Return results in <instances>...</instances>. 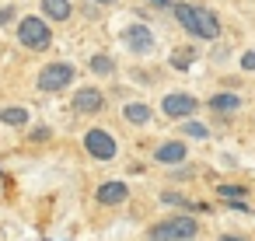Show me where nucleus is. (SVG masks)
<instances>
[{
    "mask_svg": "<svg viewBox=\"0 0 255 241\" xmlns=\"http://www.w3.org/2000/svg\"><path fill=\"white\" fill-rule=\"evenodd\" d=\"M98 4H109V0H98Z\"/></svg>",
    "mask_w": 255,
    "mask_h": 241,
    "instance_id": "nucleus-25",
    "label": "nucleus"
},
{
    "mask_svg": "<svg viewBox=\"0 0 255 241\" xmlns=\"http://www.w3.org/2000/svg\"><path fill=\"white\" fill-rule=\"evenodd\" d=\"M0 122H4V126H25L28 122V109H21V105L0 109Z\"/></svg>",
    "mask_w": 255,
    "mask_h": 241,
    "instance_id": "nucleus-13",
    "label": "nucleus"
},
{
    "mask_svg": "<svg viewBox=\"0 0 255 241\" xmlns=\"http://www.w3.org/2000/svg\"><path fill=\"white\" fill-rule=\"evenodd\" d=\"M18 18V11H14V4H7V7H0V25H11Z\"/></svg>",
    "mask_w": 255,
    "mask_h": 241,
    "instance_id": "nucleus-19",
    "label": "nucleus"
},
{
    "mask_svg": "<svg viewBox=\"0 0 255 241\" xmlns=\"http://www.w3.org/2000/svg\"><path fill=\"white\" fill-rule=\"evenodd\" d=\"M192 60H196V49L192 46H182V49L171 53V67H182L185 70V67H192Z\"/></svg>",
    "mask_w": 255,
    "mask_h": 241,
    "instance_id": "nucleus-16",
    "label": "nucleus"
},
{
    "mask_svg": "<svg viewBox=\"0 0 255 241\" xmlns=\"http://www.w3.org/2000/svg\"><path fill=\"white\" fill-rule=\"evenodd\" d=\"M123 42H126L129 53H150V49H154V35H150L147 25H129V28L123 32Z\"/></svg>",
    "mask_w": 255,
    "mask_h": 241,
    "instance_id": "nucleus-8",
    "label": "nucleus"
},
{
    "mask_svg": "<svg viewBox=\"0 0 255 241\" xmlns=\"http://www.w3.org/2000/svg\"><path fill=\"white\" fill-rule=\"evenodd\" d=\"M14 32H18V42H21L25 49H32V53H42V49H49V42H53L49 21H46V18H35V14L21 18Z\"/></svg>",
    "mask_w": 255,
    "mask_h": 241,
    "instance_id": "nucleus-2",
    "label": "nucleus"
},
{
    "mask_svg": "<svg viewBox=\"0 0 255 241\" xmlns=\"http://www.w3.org/2000/svg\"><path fill=\"white\" fill-rule=\"evenodd\" d=\"M154 161H161V164H178V161H185V143H182V140L161 143V147L154 150Z\"/></svg>",
    "mask_w": 255,
    "mask_h": 241,
    "instance_id": "nucleus-9",
    "label": "nucleus"
},
{
    "mask_svg": "<svg viewBox=\"0 0 255 241\" xmlns=\"http://www.w3.org/2000/svg\"><path fill=\"white\" fill-rule=\"evenodd\" d=\"M206 105H210V112H238L241 109V98L238 95H213Z\"/></svg>",
    "mask_w": 255,
    "mask_h": 241,
    "instance_id": "nucleus-12",
    "label": "nucleus"
},
{
    "mask_svg": "<svg viewBox=\"0 0 255 241\" xmlns=\"http://www.w3.org/2000/svg\"><path fill=\"white\" fill-rule=\"evenodd\" d=\"M175 18H178L182 28H185L189 35H196V39H217V35H220V21H217V14L206 11V7L178 4V7H175Z\"/></svg>",
    "mask_w": 255,
    "mask_h": 241,
    "instance_id": "nucleus-1",
    "label": "nucleus"
},
{
    "mask_svg": "<svg viewBox=\"0 0 255 241\" xmlns=\"http://www.w3.org/2000/svg\"><path fill=\"white\" fill-rule=\"evenodd\" d=\"M150 7H168V0H147Z\"/></svg>",
    "mask_w": 255,
    "mask_h": 241,
    "instance_id": "nucleus-23",
    "label": "nucleus"
},
{
    "mask_svg": "<svg viewBox=\"0 0 255 241\" xmlns=\"http://www.w3.org/2000/svg\"><path fill=\"white\" fill-rule=\"evenodd\" d=\"M84 147H88V154H91L95 161H112V157H116V140H112V133H105V129H88V133H84Z\"/></svg>",
    "mask_w": 255,
    "mask_h": 241,
    "instance_id": "nucleus-5",
    "label": "nucleus"
},
{
    "mask_svg": "<svg viewBox=\"0 0 255 241\" xmlns=\"http://www.w3.org/2000/svg\"><path fill=\"white\" fill-rule=\"evenodd\" d=\"M217 192H220L224 199H231V203H234L238 196H245V189H241V185H217Z\"/></svg>",
    "mask_w": 255,
    "mask_h": 241,
    "instance_id": "nucleus-18",
    "label": "nucleus"
},
{
    "mask_svg": "<svg viewBox=\"0 0 255 241\" xmlns=\"http://www.w3.org/2000/svg\"><path fill=\"white\" fill-rule=\"evenodd\" d=\"M220 241H241V238H234V234H224V238H220Z\"/></svg>",
    "mask_w": 255,
    "mask_h": 241,
    "instance_id": "nucleus-24",
    "label": "nucleus"
},
{
    "mask_svg": "<svg viewBox=\"0 0 255 241\" xmlns=\"http://www.w3.org/2000/svg\"><path fill=\"white\" fill-rule=\"evenodd\" d=\"M123 116H126L129 122H136V126H143V122L150 119V109H147V105H140V102H133V105H126V109H123Z\"/></svg>",
    "mask_w": 255,
    "mask_h": 241,
    "instance_id": "nucleus-14",
    "label": "nucleus"
},
{
    "mask_svg": "<svg viewBox=\"0 0 255 241\" xmlns=\"http://www.w3.org/2000/svg\"><path fill=\"white\" fill-rule=\"evenodd\" d=\"M116 70V63H112V56H105V53H98V56H91V74H98V77H109Z\"/></svg>",
    "mask_w": 255,
    "mask_h": 241,
    "instance_id": "nucleus-15",
    "label": "nucleus"
},
{
    "mask_svg": "<svg viewBox=\"0 0 255 241\" xmlns=\"http://www.w3.org/2000/svg\"><path fill=\"white\" fill-rule=\"evenodd\" d=\"M182 133H185V136H203V140H206V136H210V133H206V126H203V122H185V126H182Z\"/></svg>",
    "mask_w": 255,
    "mask_h": 241,
    "instance_id": "nucleus-17",
    "label": "nucleus"
},
{
    "mask_svg": "<svg viewBox=\"0 0 255 241\" xmlns=\"http://www.w3.org/2000/svg\"><path fill=\"white\" fill-rule=\"evenodd\" d=\"M241 67H245V70H255V49H248V53L241 56Z\"/></svg>",
    "mask_w": 255,
    "mask_h": 241,
    "instance_id": "nucleus-22",
    "label": "nucleus"
},
{
    "mask_svg": "<svg viewBox=\"0 0 255 241\" xmlns=\"http://www.w3.org/2000/svg\"><path fill=\"white\" fill-rule=\"evenodd\" d=\"M74 112L77 116H95V112H102V105H105V98H102V91L98 88H77V95H74Z\"/></svg>",
    "mask_w": 255,
    "mask_h": 241,
    "instance_id": "nucleus-6",
    "label": "nucleus"
},
{
    "mask_svg": "<svg viewBox=\"0 0 255 241\" xmlns=\"http://www.w3.org/2000/svg\"><path fill=\"white\" fill-rule=\"evenodd\" d=\"M196 109L199 105H196L192 95H164V102H161V112L171 116V119H189Z\"/></svg>",
    "mask_w": 255,
    "mask_h": 241,
    "instance_id": "nucleus-7",
    "label": "nucleus"
},
{
    "mask_svg": "<svg viewBox=\"0 0 255 241\" xmlns=\"http://www.w3.org/2000/svg\"><path fill=\"white\" fill-rule=\"evenodd\" d=\"M28 140L42 143V140H49V129H46V126H39V129H32V136H28Z\"/></svg>",
    "mask_w": 255,
    "mask_h": 241,
    "instance_id": "nucleus-21",
    "label": "nucleus"
},
{
    "mask_svg": "<svg viewBox=\"0 0 255 241\" xmlns=\"http://www.w3.org/2000/svg\"><path fill=\"white\" fill-rule=\"evenodd\" d=\"M42 14L49 21H67L74 14V7H70V0H42Z\"/></svg>",
    "mask_w": 255,
    "mask_h": 241,
    "instance_id": "nucleus-11",
    "label": "nucleus"
},
{
    "mask_svg": "<svg viewBox=\"0 0 255 241\" xmlns=\"http://www.w3.org/2000/svg\"><path fill=\"white\" fill-rule=\"evenodd\" d=\"M196 231H199V224H196L192 217H171V220L150 227L147 238H150V241H192Z\"/></svg>",
    "mask_w": 255,
    "mask_h": 241,
    "instance_id": "nucleus-3",
    "label": "nucleus"
},
{
    "mask_svg": "<svg viewBox=\"0 0 255 241\" xmlns=\"http://www.w3.org/2000/svg\"><path fill=\"white\" fill-rule=\"evenodd\" d=\"M35 84H39V91H46V95H53V91H63L67 84H74V67L70 63H46L42 70H39V77H35Z\"/></svg>",
    "mask_w": 255,
    "mask_h": 241,
    "instance_id": "nucleus-4",
    "label": "nucleus"
},
{
    "mask_svg": "<svg viewBox=\"0 0 255 241\" xmlns=\"http://www.w3.org/2000/svg\"><path fill=\"white\" fill-rule=\"evenodd\" d=\"M98 203L102 206H116V203H123L126 196H129V189L123 185V182H105V185H98Z\"/></svg>",
    "mask_w": 255,
    "mask_h": 241,
    "instance_id": "nucleus-10",
    "label": "nucleus"
},
{
    "mask_svg": "<svg viewBox=\"0 0 255 241\" xmlns=\"http://www.w3.org/2000/svg\"><path fill=\"white\" fill-rule=\"evenodd\" d=\"M161 199H164V203H178V206H189V199H185V196H178V192H161Z\"/></svg>",
    "mask_w": 255,
    "mask_h": 241,
    "instance_id": "nucleus-20",
    "label": "nucleus"
}]
</instances>
